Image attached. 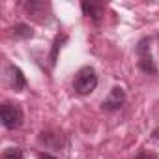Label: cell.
<instances>
[{
  "instance_id": "cell-1",
  "label": "cell",
  "mask_w": 159,
  "mask_h": 159,
  "mask_svg": "<svg viewBox=\"0 0 159 159\" xmlns=\"http://www.w3.org/2000/svg\"><path fill=\"white\" fill-rule=\"evenodd\" d=\"M98 86V75L94 71V67L86 66V67H81L77 73H75V79H73V90L81 96H86V94H92Z\"/></svg>"
},
{
  "instance_id": "cell-2",
  "label": "cell",
  "mask_w": 159,
  "mask_h": 159,
  "mask_svg": "<svg viewBox=\"0 0 159 159\" xmlns=\"http://www.w3.org/2000/svg\"><path fill=\"white\" fill-rule=\"evenodd\" d=\"M0 120L6 129H17L23 124V109L17 103L4 101L0 107Z\"/></svg>"
},
{
  "instance_id": "cell-3",
  "label": "cell",
  "mask_w": 159,
  "mask_h": 159,
  "mask_svg": "<svg viewBox=\"0 0 159 159\" xmlns=\"http://www.w3.org/2000/svg\"><path fill=\"white\" fill-rule=\"evenodd\" d=\"M152 39L150 38H142L137 45V56H139V67L148 73V75H157V66L152 58Z\"/></svg>"
},
{
  "instance_id": "cell-4",
  "label": "cell",
  "mask_w": 159,
  "mask_h": 159,
  "mask_svg": "<svg viewBox=\"0 0 159 159\" xmlns=\"http://www.w3.org/2000/svg\"><path fill=\"white\" fill-rule=\"evenodd\" d=\"M125 103V92L122 86H114L111 90V94L107 96V99H103L101 103V109L107 111V112H114V111H120Z\"/></svg>"
},
{
  "instance_id": "cell-5",
  "label": "cell",
  "mask_w": 159,
  "mask_h": 159,
  "mask_svg": "<svg viewBox=\"0 0 159 159\" xmlns=\"http://www.w3.org/2000/svg\"><path fill=\"white\" fill-rule=\"evenodd\" d=\"M6 77H8V83H10V86H11L15 92H21V90H25V86H26V79H25V75H23L21 67H17V66L10 64V66L6 67Z\"/></svg>"
},
{
  "instance_id": "cell-6",
  "label": "cell",
  "mask_w": 159,
  "mask_h": 159,
  "mask_svg": "<svg viewBox=\"0 0 159 159\" xmlns=\"http://www.w3.org/2000/svg\"><path fill=\"white\" fill-rule=\"evenodd\" d=\"M81 8H83V13L86 17H90L94 23H99L101 17H103V13H105V8L99 2H83Z\"/></svg>"
},
{
  "instance_id": "cell-7",
  "label": "cell",
  "mask_w": 159,
  "mask_h": 159,
  "mask_svg": "<svg viewBox=\"0 0 159 159\" xmlns=\"http://www.w3.org/2000/svg\"><path fill=\"white\" fill-rule=\"evenodd\" d=\"M39 142H43L47 148H60V146H62V137L56 135V133H49V131L45 133V131H43V133L39 135Z\"/></svg>"
},
{
  "instance_id": "cell-8",
  "label": "cell",
  "mask_w": 159,
  "mask_h": 159,
  "mask_svg": "<svg viewBox=\"0 0 159 159\" xmlns=\"http://www.w3.org/2000/svg\"><path fill=\"white\" fill-rule=\"evenodd\" d=\"M13 34H15L17 38H32V36H34V32H32V28H30L28 25H17V26L13 28Z\"/></svg>"
},
{
  "instance_id": "cell-9",
  "label": "cell",
  "mask_w": 159,
  "mask_h": 159,
  "mask_svg": "<svg viewBox=\"0 0 159 159\" xmlns=\"http://www.w3.org/2000/svg\"><path fill=\"white\" fill-rule=\"evenodd\" d=\"M2 159H25L21 148H6L2 153Z\"/></svg>"
},
{
  "instance_id": "cell-10",
  "label": "cell",
  "mask_w": 159,
  "mask_h": 159,
  "mask_svg": "<svg viewBox=\"0 0 159 159\" xmlns=\"http://www.w3.org/2000/svg\"><path fill=\"white\" fill-rule=\"evenodd\" d=\"M64 41H66V36H58V38L54 39V47H52V52H51V62H52V64L56 62V51L62 47Z\"/></svg>"
},
{
  "instance_id": "cell-11",
  "label": "cell",
  "mask_w": 159,
  "mask_h": 159,
  "mask_svg": "<svg viewBox=\"0 0 159 159\" xmlns=\"http://www.w3.org/2000/svg\"><path fill=\"white\" fill-rule=\"evenodd\" d=\"M135 159H157V153L155 152H140Z\"/></svg>"
},
{
  "instance_id": "cell-12",
  "label": "cell",
  "mask_w": 159,
  "mask_h": 159,
  "mask_svg": "<svg viewBox=\"0 0 159 159\" xmlns=\"http://www.w3.org/2000/svg\"><path fill=\"white\" fill-rule=\"evenodd\" d=\"M39 159H56V157L51 155V153H47V152H41V153H39Z\"/></svg>"
},
{
  "instance_id": "cell-13",
  "label": "cell",
  "mask_w": 159,
  "mask_h": 159,
  "mask_svg": "<svg viewBox=\"0 0 159 159\" xmlns=\"http://www.w3.org/2000/svg\"><path fill=\"white\" fill-rule=\"evenodd\" d=\"M152 137H153V139H155V140H159V127H157V129H153V131H152Z\"/></svg>"
},
{
  "instance_id": "cell-14",
  "label": "cell",
  "mask_w": 159,
  "mask_h": 159,
  "mask_svg": "<svg viewBox=\"0 0 159 159\" xmlns=\"http://www.w3.org/2000/svg\"><path fill=\"white\" fill-rule=\"evenodd\" d=\"M157 39H159V36H157Z\"/></svg>"
}]
</instances>
